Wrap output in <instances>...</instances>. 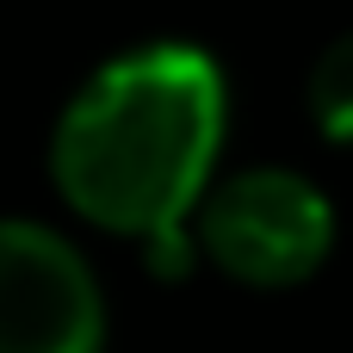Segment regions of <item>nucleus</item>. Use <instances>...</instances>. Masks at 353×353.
<instances>
[{"label": "nucleus", "mask_w": 353, "mask_h": 353, "mask_svg": "<svg viewBox=\"0 0 353 353\" xmlns=\"http://www.w3.org/2000/svg\"><path fill=\"white\" fill-rule=\"evenodd\" d=\"M230 81L205 43L149 37L105 56L50 130V186L105 236L192 223L217 186Z\"/></svg>", "instance_id": "obj_1"}, {"label": "nucleus", "mask_w": 353, "mask_h": 353, "mask_svg": "<svg viewBox=\"0 0 353 353\" xmlns=\"http://www.w3.org/2000/svg\"><path fill=\"white\" fill-rule=\"evenodd\" d=\"M199 248L217 273L254 292L304 285L335 248V205L298 168H242L223 174L192 211Z\"/></svg>", "instance_id": "obj_2"}, {"label": "nucleus", "mask_w": 353, "mask_h": 353, "mask_svg": "<svg viewBox=\"0 0 353 353\" xmlns=\"http://www.w3.org/2000/svg\"><path fill=\"white\" fill-rule=\"evenodd\" d=\"M0 353H105L99 273L31 217H0Z\"/></svg>", "instance_id": "obj_3"}, {"label": "nucleus", "mask_w": 353, "mask_h": 353, "mask_svg": "<svg viewBox=\"0 0 353 353\" xmlns=\"http://www.w3.org/2000/svg\"><path fill=\"white\" fill-rule=\"evenodd\" d=\"M304 105H310V124L329 143H347L353 149V31H341L335 43H323V56L310 62Z\"/></svg>", "instance_id": "obj_4"}, {"label": "nucleus", "mask_w": 353, "mask_h": 353, "mask_svg": "<svg viewBox=\"0 0 353 353\" xmlns=\"http://www.w3.org/2000/svg\"><path fill=\"white\" fill-rule=\"evenodd\" d=\"M137 248H143V261H149V273H155V279H186V273L205 261V248H199V230H192V223L155 230V236H143Z\"/></svg>", "instance_id": "obj_5"}]
</instances>
